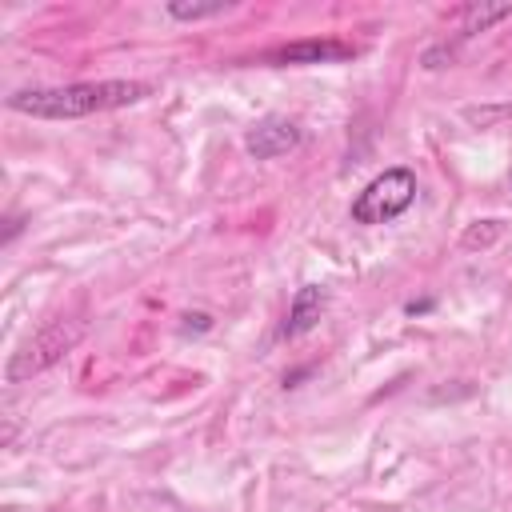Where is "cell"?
<instances>
[{"mask_svg": "<svg viewBox=\"0 0 512 512\" xmlns=\"http://www.w3.org/2000/svg\"><path fill=\"white\" fill-rule=\"evenodd\" d=\"M152 96L148 80H80V84H56V88H16L8 96V108L36 120H80L112 108H128Z\"/></svg>", "mask_w": 512, "mask_h": 512, "instance_id": "6da1fadb", "label": "cell"}, {"mask_svg": "<svg viewBox=\"0 0 512 512\" xmlns=\"http://www.w3.org/2000/svg\"><path fill=\"white\" fill-rule=\"evenodd\" d=\"M84 340V320H48L40 332H32L4 364V384H24L40 372H48L52 364H60L76 344Z\"/></svg>", "mask_w": 512, "mask_h": 512, "instance_id": "7a4b0ae2", "label": "cell"}, {"mask_svg": "<svg viewBox=\"0 0 512 512\" xmlns=\"http://www.w3.org/2000/svg\"><path fill=\"white\" fill-rule=\"evenodd\" d=\"M412 204H416V172L412 168H384L352 200V220L356 224H388V220L404 216Z\"/></svg>", "mask_w": 512, "mask_h": 512, "instance_id": "3957f363", "label": "cell"}, {"mask_svg": "<svg viewBox=\"0 0 512 512\" xmlns=\"http://www.w3.org/2000/svg\"><path fill=\"white\" fill-rule=\"evenodd\" d=\"M356 48L348 40H336V36H308V40H292V44H280V48H268L260 56V64H340V60H352Z\"/></svg>", "mask_w": 512, "mask_h": 512, "instance_id": "277c9868", "label": "cell"}, {"mask_svg": "<svg viewBox=\"0 0 512 512\" xmlns=\"http://www.w3.org/2000/svg\"><path fill=\"white\" fill-rule=\"evenodd\" d=\"M300 124L288 120V116H260L248 132H244V148L252 160H276V156H288L292 148H300Z\"/></svg>", "mask_w": 512, "mask_h": 512, "instance_id": "5b68a950", "label": "cell"}, {"mask_svg": "<svg viewBox=\"0 0 512 512\" xmlns=\"http://www.w3.org/2000/svg\"><path fill=\"white\" fill-rule=\"evenodd\" d=\"M324 308H328V288H324V284H304V288H296V296H292V304H288V316H284V324H280V340H296V336L312 332V328L320 324Z\"/></svg>", "mask_w": 512, "mask_h": 512, "instance_id": "8992f818", "label": "cell"}, {"mask_svg": "<svg viewBox=\"0 0 512 512\" xmlns=\"http://www.w3.org/2000/svg\"><path fill=\"white\" fill-rule=\"evenodd\" d=\"M508 16H512V4H468L464 16H460V32L476 36V32H488L492 24H500Z\"/></svg>", "mask_w": 512, "mask_h": 512, "instance_id": "52a82bcc", "label": "cell"}, {"mask_svg": "<svg viewBox=\"0 0 512 512\" xmlns=\"http://www.w3.org/2000/svg\"><path fill=\"white\" fill-rule=\"evenodd\" d=\"M232 4H224V0H212V4H184V0H172V4H164V12L172 16V20H208V16H224Z\"/></svg>", "mask_w": 512, "mask_h": 512, "instance_id": "ba28073f", "label": "cell"}, {"mask_svg": "<svg viewBox=\"0 0 512 512\" xmlns=\"http://www.w3.org/2000/svg\"><path fill=\"white\" fill-rule=\"evenodd\" d=\"M508 116H512V100H504V104L464 108V120H468V124H476V128H492V124H500V120H508Z\"/></svg>", "mask_w": 512, "mask_h": 512, "instance_id": "9c48e42d", "label": "cell"}, {"mask_svg": "<svg viewBox=\"0 0 512 512\" xmlns=\"http://www.w3.org/2000/svg\"><path fill=\"white\" fill-rule=\"evenodd\" d=\"M500 232H504V224H500V220H476V224L464 232V240H460V244H464V248H488Z\"/></svg>", "mask_w": 512, "mask_h": 512, "instance_id": "30bf717a", "label": "cell"}, {"mask_svg": "<svg viewBox=\"0 0 512 512\" xmlns=\"http://www.w3.org/2000/svg\"><path fill=\"white\" fill-rule=\"evenodd\" d=\"M448 60H452V48H448V44H440V48H428L420 64H424V68H444Z\"/></svg>", "mask_w": 512, "mask_h": 512, "instance_id": "8fae6325", "label": "cell"}, {"mask_svg": "<svg viewBox=\"0 0 512 512\" xmlns=\"http://www.w3.org/2000/svg\"><path fill=\"white\" fill-rule=\"evenodd\" d=\"M184 328H196V332H208V328H212V320H208L204 312H188V316H184Z\"/></svg>", "mask_w": 512, "mask_h": 512, "instance_id": "7c38bea8", "label": "cell"}, {"mask_svg": "<svg viewBox=\"0 0 512 512\" xmlns=\"http://www.w3.org/2000/svg\"><path fill=\"white\" fill-rule=\"evenodd\" d=\"M16 232H20V220H16V216H12V220H8V232H4V244H8V240H12V236H16Z\"/></svg>", "mask_w": 512, "mask_h": 512, "instance_id": "4fadbf2b", "label": "cell"}, {"mask_svg": "<svg viewBox=\"0 0 512 512\" xmlns=\"http://www.w3.org/2000/svg\"><path fill=\"white\" fill-rule=\"evenodd\" d=\"M508 180H512V172H508Z\"/></svg>", "mask_w": 512, "mask_h": 512, "instance_id": "5bb4252c", "label": "cell"}]
</instances>
